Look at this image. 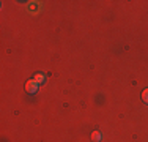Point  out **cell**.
Listing matches in <instances>:
<instances>
[{"label":"cell","mask_w":148,"mask_h":142,"mask_svg":"<svg viewBox=\"0 0 148 142\" xmlns=\"http://www.w3.org/2000/svg\"><path fill=\"white\" fill-rule=\"evenodd\" d=\"M101 139H103V136H101L99 131H93V133H91V141L93 142H99Z\"/></svg>","instance_id":"cell-2"},{"label":"cell","mask_w":148,"mask_h":142,"mask_svg":"<svg viewBox=\"0 0 148 142\" xmlns=\"http://www.w3.org/2000/svg\"><path fill=\"white\" fill-rule=\"evenodd\" d=\"M33 79H35V82L43 84L44 81H46V76H44V74H41V73H38V74H35V77H33Z\"/></svg>","instance_id":"cell-3"},{"label":"cell","mask_w":148,"mask_h":142,"mask_svg":"<svg viewBox=\"0 0 148 142\" xmlns=\"http://www.w3.org/2000/svg\"><path fill=\"white\" fill-rule=\"evenodd\" d=\"M38 82H35V79H30V81H27V84H25V90L29 92V93H36L38 92Z\"/></svg>","instance_id":"cell-1"},{"label":"cell","mask_w":148,"mask_h":142,"mask_svg":"<svg viewBox=\"0 0 148 142\" xmlns=\"http://www.w3.org/2000/svg\"><path fill=\"white\" fill-rule=\"evenodd\" d=\"M142 99H143V103L148 104V88H145V90L142 92Z\"/></svg>","instance_id":"cell-4"}]
</instances>
